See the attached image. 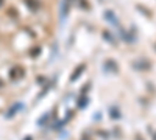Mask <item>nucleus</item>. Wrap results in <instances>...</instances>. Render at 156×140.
Segmentation results:
<instances>
[{"instance_id": "obj_5", "label": "nucleus", "mask_w": 156, "mask_h": 140, "mask_svg": "<svg viewBox=\"0 0 156 140\" xmlns=\"http://www.w3.org/2000/svg\"><path fill=\"white\" fill-rule=\"evenodd\" d=\"M2 2H3V0H0V5H2Z\"/></svg>"}, {"instance_id": "obj_1", "label": "nucleus", "mask_w": 156, "mask_h": 140, "mask_svg": "<svg viewBox=\"0 0 156 140\" xmlns=\"http://www.w3.org/2000/svg\"><path fill=\"white\" fill-rule=\"evenodd\" d=\"M20 109H22V104H14V106H12V108L8 111L6 117H12V115H14V114H16L17 111H20Z\"/></svg>"}, {"instance_id": "obj_3", "label": "nucleus", "mask_w": 156, "mask_h": 140, "mask_svg": "<svg viewBox=\"0 0 156 140\" xmlns=\"http://www.w3.org/2000/svg\"><path fill=\"white\" fill-rule=\"evenodd\" d=\"M111 115H112V118H117V117H120V114H117V109L112 108L111 109Z\"/></svg>"}, {"instance_id": "obj_2", "label": "nucleus", "mask_w": 156, "mask_h": 140, "mask_svg": "<svg viewBox=\"0 0 156 140\" xmlns=\"http://www.w3.org/2000/svg\"><path fill=\"white\" fill-rule=\"evenodd\" d=\"M83 70H84V66H80V67H78V69H76V72L72 75V81H75V80L78 78V75H80V73H83Z\"/></svg>"}, {"instance_id": "obj_4", "label": "nucleus", "mask_w": 156, "mask_h": 140, "mask_svg": "<svg viewBox=\"0 0 156 140\" xmlns=\"http://www.w3.org/2000/svg\"><path fill=\"white\" fill-rule=\"evenodd\" d=\"M25 140H31V137H27V138H25Z\"/></svg>"}]
</instances>
